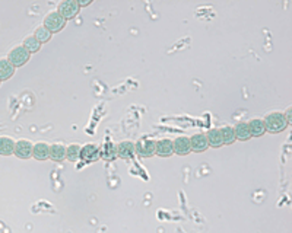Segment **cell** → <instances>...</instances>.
<instances>
[{
	"instance_id": "obj_17",
	"label": "cell",
	"mask_w": 292,
	"mask_h": 233,
	"mask_svg": "<svg viewBox=\"0 0 292 233\" xmlns=\"http://www.w3.org/2000/svg\"><path fill=\"white\" fill-rule=\"evenodd\" d=\"M248 128H250L251 137H261L263 134L266 133L264 121H263L261 118H253V120L248 122Z\"/></svg>"
},
{
	"instance_id": "obj_8",
	"label": "cell",
	"mask_w": 292,
	"mask_h": 233,
	"mask_svg": "<svg viewBox=\"0 0 292 233\" xmlns=\"http://www.w3.org/2000/svg\"><path fill=\"white\" fill-rule=\"evenodd\" d=\"M190 138V148H191V152H194V153H202V152H205V150L209 148V144H207V140H206V136L203 133H196L193 134Z\"/></svg>"
},
{
	"instance_id": "obj_7",
	"label": "cell",
	"mask_w": 292,
	"mask_h": 233,
	"mask_svg": "<svg viewBox=\"0 0 292 233\" xmlns=\"http://www.w3.org/2000/svg\"><path fill=\"white\" fill-rule=\"evenodd\" d=\"M172 150H174V154H178V156H187L189 153H191L189 137L180 136L175 140H172Z\"/></svg>"
},
{
	"instance_id": "obj_6",
	"label": "cell",
	"mask_w": 292,
	"mask_h": 233,
	"mask_svg": "<svg viewBox=\"0 0 292 233\" xmlns=\"http://www.w3.org/2000/svg\"><path fill=\"white\" fill-rule=\"evenodd\" d=\"M33 148H34V144L30 140H25V138L18 140L17 143H15V152H14V154L17 158H19V159L27 160V159L33 158Z\"/></svg>"
},
{
	"instance_id": "obj_13",
	"label": "cell",
	"mask_w": 292,
	"mask_h": 233,
	"mask_svg": "<svg viewBox=\"0 0 292 233\" xmlns=\"http://www.w3.org/2000/svg\"><path fill=\"white\" fill-rule=\"evenodd\" d=\"M205 136H206L209 148H215V149H218V148H222L223 146L222 136H221V128H212V130H209Z\"/></svg>"
},
{
	"instance_id": "obj_21",
	"label": "cell",
	"mask_w": 292,
	"mask_h": 233,
	"mask_svg": "<svg viewBox=\"0 0 292 233\" xmlns=\"http://www.w3.org/2000/svg\"><path fill=\"white\" fill-rule=\"evenodd\" d=\"M221 136H222L223 144H232L237 140L234 127H231V126H225L223 128H221Z\"/></svg>"
},
{
	"instance_id": "obj_23",
	"label": "cell",
	"mask_w": 292,
	"mask_h": 233,
	"mask_svg": "<svg viewBox=\"0 0 292 233\" xmlns=\"http://www.w3.org/2000/svg\"><path fill=\"white\" fill-rule=\"evenodd\" d=\"M285 114V118H286V121H288V124L291 126L292 124V108L289 106L288 110H286V112H283Z\"/></svg>"
},
{
	"instance_id": "obj_24",
	"label": "cell",
	"mask_w": 292,
	"mask_h": 233,
	"mask_svg": "<svg viewBox=\"0 0 292 233\" xmlns=\"http://www.w3.org/2000/svg\"><path fill=\"white\" fill-rule=\"evenodd\" d=\"M92 3V0H78V4H79V8L82 9V8H86V6H89Z\"/></svg>"
},
{
	"instance_id": "obj_19",
	"label": "cell",
	"mask_w": 292,
	"mask_h": 233,
	"mask_svg": "<svg viewBox=\"0 0 292 233\" xmlns=\"http://www.w3.org/2000/svg\"><path fill=\"white\" fill-rule=\"evenodd\" d=\"M22 47H24L25 50L28 51V52L33 56L34 52H38V51H40V48H41V44L35 40L34 35H30V36H27V38L24 40Z\"/></svg>"
},
{
	"instance_id": "obj_5",
	"label": "cell",
	"mask_w": 292,
	"mask_h": 233,
	"mask_svg": "<svg viewBox=\"0 0 292 233\" xmlns=\"http://www.w3.org/2000/svg\"><path fill=\"white\" fill-rule=\"evenodd\" d=\"M155 148H156V142L152 138H140L138 143L135 144V150L136 154L142 156V158H152L155 156Z\"/></svg>"
},
{
	"instance_id": "obj_2",
	"label": "cell",
	"mask_w": 292,
	"mask_h": 233,
	"mask_svg": "<svg viewBox=\"0 0 292 233\" xmlns=\"http://www.w3.org/2000/svg\"><path fill=\"white\" fill-rule=\"evenodd\" d=\"M66 24H68V20L62 16L57 10H56V12L47 14L46 18H44V20H43V26H44L49 32L52 34V35L53 34L62 32V31L65 30Z\"/></svg>"
},
{
	"instance_id": "obj_1",
	"label": "cell",
	"mask_w": 292,
	"mask_h": 233,
	"mask_svg": "<svg viewBox=\"0 0 292 233\" xmlns=\"http://www.w3.org/2000/svg\"><path fill=\"white\" fill-rule=\"evenodd\" d=\"M264 121V127H266V133L277 134L282 133L283 130H286L289 127L285 114L280 112V111H273V112H269L267 116L263 118Z\"/></svg>"
},
{
	"instance_id": "obj_18",
	"label": "cell",
	"mask_w": 292,
	"mask_h": 233,
	"mask_svg": "<svg viewBox=\"0 0 292 233\" xmlns=\"http://www.w3.org/2000/svg\"><path fill=\"white\" fill-rule=\"evenodd\" d=\"M234 132H235V138L240 140V142H247V140L251 138L250 128H248V122H238L234 127Z\"/></svg>"
},
{
	"instance_id": "obj_20",
	"label": "cell",
	"mask_w": 292,
	"mask_h": 233,
	"mask_svg": "<svg viewBox=\"0 0 292 233\" xmlns=\"http://www.w3.org/2000/svg\"><path fill=\"white\" fill-rule=\"evenodd\" d=\"M52 36H53L52 34L49 32L43 25H40V26L34 31V38L41 44V46L46 44V42H49V41L52 40Z\"/></svg>"
},
{
	"instance_id": "obj_3",
	"label": "cell",
	"mask_w": 292,
	"mask_h": 233,
	"mask_svg": "<svg viewBox=\"0 0 292 233\" xmlns=\"http://www.w3.org/2000/svg\"><path fill=\"white\" fill-rule=\"evenodd\" d=\"M30 58H31V54L25 50L22 46H17V47H14V48L11 50V52H9V56H8L9 63L15 67V68L25 66V64L30 62Z\"/></svg>"
},
{
	"instance_id": "obj_22",
	"label": "cell",
	"mask_w": 292,
	"mask_h": 233,
	"mask_svg": "<svg viewBox=\"0 0 292 233\" xmlns=\"http://www.w3.org/2000/svg\"><path fill=\"white\" fill-rule=\"evenodd\" d=\"M66 159L70 162H78L81 159V146L79 144H70L66 148Z\"/></svg>"
},
{
	"instance_id": "obj_4",
	"label": "cell",
	"mask_w": 292,
	"mask_h": 233,
	"mask_svg": "<svg viewBox=\"0 0 292 233\" xmlns=\"http://www.w3.org/2000/svg\"><path fill=\"white\" fill-rule=\"evenodd\" d=\"M57 12L65 18L66 20H70V19H75V18L79 15L81 8L78 4V0H65V2H60L59 3Z\"/></svg>"
},
{
	"instance_id": "obj_15",
	"label": "cell",
	"mask_w": 292,
	"mask_h": 233,
	"mask_svg": "<svg viewBox=\"0 0 292 233\" xmlns=\"http://www.w3.org/2000/svg\"><path fill=\"white\" fill-rule=\"evenodd\" d=\"M49 152H50V146L44 142L35 143L33 148V158L37 160H47L49 159Z\"/></svg>"
},
{
	"instance_id": "obj_9",
	"label": "cell",
	"mask_w": 292,
	"mask_h": 233,
	"mask_svg": "<svg viewBox=\"0 0 292 233\" xmlns=\"http://www.w3.org/2000/svg\"><path fill=\"white\" fill-rule=\"evenodd\" d=\"M116 154L121 158V159H132L135 154H136V150H135V143L133 142H121L116 146Z\"/></svg>"
},
{
	"instance_id": "obj_14",
	"label": "cell",
	"mask_w": 292,
	"mask_h": 233,
	"mask_svg": "<svg viewBox=\"0 0 292 233\" xmlns=\"http://www.w3.org/2000/svg\"><path fill=\"white\" fill-rule=\"evenodd\" d=\"M15 140L8 136L0 137V156H11L15 152Z\"/></svg>"
},
{
	"instance_id": "obj_25",
	"label": "cell",
	"mask_w": 292,
	"mask_h": 233,
	"mask_svg": "<svg viewBox=\"0 0 292 233\" xmlns=\"http://www.w3.org/2000/svg\"><path fill=\"white\" fill-rule=\"evenodd\" d=\"M0 84H2V82H0Z\"/></svg>"
},
{
	"instance_id": "obj_16",
	"label": "cell",
	"mask_w": 292,
	"mask_h": 233,
	"mask_svg": "<svg viewBox=\"0 0 292 233\" xmlns=\"http://www.w3.org/2000/svg\"><path fill=\"white\" fill-rule=\"evenodd\" d=\"M15 67L9 63L8 58H0V82L9 80L15 74Z\"/></svg>"
},
{
	"instance_id": "obj_11",
	"label": "cell",
	"mask_w": 292,
	"mask_h": 233,
	"mask_svg": "<svg viewBox=\"0 0 292 233\" xmlns=\"http://www.w3.org/2000/svg\"><path fill=\"white\" fill-rule=\"evenodd\" d=\"M155 154H158L159 158H170V156H172L174 154L172 140H170V138H162V140L156 142Z\"/></svg>"
},
{
	"instance_id": "obj_12",
	"label": "cell",
	"mask_w": 292,
	"mask_h": 233,
	"mask_svg": "<svg viewBox=\"0 0 292 233\" xmlns=\"http://www.w3.org/2000/svg\"><path fill=\"white\" fill-rule=\"evenodd\" d=\"M49 159H52L53 162H63L66 159V146L60 144V143H54L50 146V152H49Z\"/></svg>"
},
{
	"instance_id": "obj_10",
	"label": "cell",
	"mask_w": 292,
	"mask_h": 233,
	"mask_svg": "<svg viewBox=\"0 0 292 233\" xmlns=\"http://www.w3.org/2000/svg\"><path fill=\"white\" fill-rule=\"evenodd\" d=\"M100 158H101V153L95 144H86L84 148H81V159L84 162H88V164L97 162Z\"/></svg>"
}]
</instances>
